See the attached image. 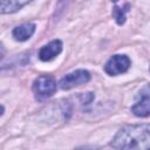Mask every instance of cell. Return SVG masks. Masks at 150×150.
<instances>
[{"mask_svg": "<svg viewBox=\"0 0 150 150\" xmlns=\"http://www.w3.org/2000/svg\"><path fill=\"white\" fill-rule=\"evenodd\" d=\"M148 150H150V149H148Z\"/></svg>", "mask_w": 150, "mask_h": 150, "instance_id": "8fae6325", "label": "cell"}, {"mask_svg": "<svg viewBox=\"0 0 150 150\" xmlns=\"http://www.w3.org/2000/svg\"><path fill=\"white\" fill-rule=\"evenodd\" d=\"M62 52V42L60 40H53L48 45L43 46L39 52V59L41 61H50Z\"/></svg>", "mask_w": 150, "mask_h": 150, "instance_id": "5b68a950", "label": "cell"}, {"mask_svg": "<svg viewBox=\"0 0 150 150\" xmlns=\"http://www.w3.org/2000/svg\"><path fill=\"white\" fill-rule=\"evenodd\" d=\"M74 150H100L97 146H93V145H84V146H79Z\"/></svg>", "mask_w": 150, "mask_h": 150, "instance_id": "30bf717a", "label": "cell"}, {"mask_svg": "<svg viewBox=\"0 0 150 150\" xmlns=\"http://www.w3.org/2000/svg\"><path fill=\"white\" fill-rule=\"evenodd\" d=\"M129 4H124V6L122 7H118L117 5L114 6V9H112V16L114 19L116 20V22L118 25H123L125 22V13L129 11Z\"/></svg>", "mask_w": 150, "mask_h": 150, "instance_id": "9c48e42d", "label": "cell"}, {"mask_svg": "<svg viewBox=\"0 0 150 150\" xmlns=\"http://www.w3.org/2000/svg\"><path fill=\"white\" fill-rule=\"evenodd\" d=\"M131 111L134 115L138 117H146L150 115V96H144L135 103L131 108Z\"/></svg>", "mask_w": 150, "mask_h": 150, "instance_id": "52a82bcc", "label": "cell"}, {"mask_svg": "<svg viewBox=\"0 0 150 150\" xmlns=\"http://www.w3.org/2000/svg\"><path fill=\"white\" fill-rule=\"evenodd\" d=\"M130 67V59L127 55H112L105 63L104 70L111 76L125 73Z\"/></svg>", "mask_w": 150, "mask_h": 150, "instance_id": "277c9868", "label": "cell"}, {"mask_svg": "<svg viewBox=\"0 0 150 150\" xmlns=\"http://www.w3.org/2000/svg\"><path fill=\"white\" fill-rule=\"evenodd\" d=\"M27 4H28V1H18V0L5 1V0H2L0 2V13L1 14H7V13L18 12L21 7H23Z\"/></svg>", "mask_w": 150, "mask_h": 150, "instance_id": "ba28073f", "label": "cell"}, {"mask_svg": "<svg viewBox=\"0 0 150 150\" xmlns=\"http://www.w3.org/2000/svg\"><path fill=\"white\" fill-rule=\"evenodd\" d=\"M35 32V25L32 22L22 23L13 29V38L16 41H26L28 40Z\"/></svg>", "mask_w": 150, "mask_h": 150, "instance_id": "8992f818", "label": "cell"}, {"mask_svg": "<svg viewBox=\"0 0 150 150\" xmlns=\"http://www.w3.org/2000/svg\"><path fill=\"white\" fill-rule=\"evenodd\" d=\"M56 90V81L50 75H41L33 82V93L35 98L43 101L53 96Z\"/></svg>", "mask_w": 150, "mask_h": 150, "instance_id": "7a4b0ae2", "label": "cell"}, {"mask_svg": "<svg viewBox=\"0 0 150 150\" xmlns=\"http://www.w3.org/2000/svg\"><path fill=\"white\" fill-rule=\"evenodd\" d=\"M89 80H90L89 71H87L84 69H79V70H75V71L69 73L66 76H63L60 81V88L63 90H68L74 87L84 84Z\"/></svg>", "mask_w": 150, "mask_h": 150, "instance_id": "3957f363", "label": "cell"}, {"mask_svg": "<svg viewBox=\"0 0 150 150\" xmlns=\"http://www.w3.org/2000/svg\"><path fill=\"white\" fill-rule=\"evenodd\" d=\"M149 142L150 124H134L120 129L110 145L116 150H137Z\"/></svg>", "mask_w": 150, "mask_h": 150, "instance_id": "6da1fadb", "label": "cell"}]
</instances>
